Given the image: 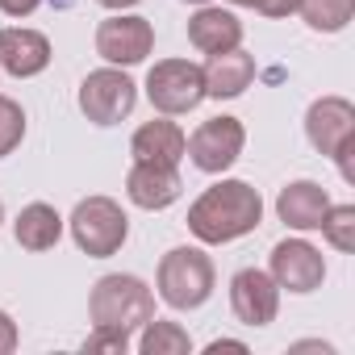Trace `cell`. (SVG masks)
<instances>
[{
	"mask_svg": "<svg viewBox=\"0 0 355 355\" xmlns=\"http://www.w3.org/2000/svg\"><path fill=\"white\" fill-rule=\"evenodd\" d=\"M263 222V197L247 180H218L189 205V230L205 247H222L255 234Z\"/></svg>",
	"mask_w": 355,
	"mask_h": 355,
	"instance_id": "cell-1",
	"label": "cell"
},
{
	"mask_svg": "<svg viewBox=\"0 0 355 355\" xmlns=\"http://www.w3.org/2000/svg\"><path fill=\"white\" fill-rule=\"evenodd\" d=\"M88 318H92V326L134 334L155 318V293L146 288V280H138L130 272H109L88 293Z\"/></svg>",
	"mask_w": 355,
	"mask_h": 355,
	"instance_id": "cell-2",
	"label": "cell"
},
{
	"mask_svg": "<svg viewBox=\"0 0 355 355\" xmlns=\"http://www.w3.org/2000/svg\"><path fill=\"white\" fill-rule=\"evenodd\" d=\"M214 259L201 247H171L155 272V288L167 309H201L214 297Z\"/></svg>",
	"mask_w": 355,
	"mask_h": 355,
	"instance_id": "cell-3",
	"label": "cell"
},
{
	"mask_svg": "<svg viewBox=\"0 0 355 355\" xmlns=\"http://www.w3.org/2000/svg\"><path fill=\"white\" fill-rule=\"evenodd\" d=\"M305 138H309V146L318 155L338 163V175L347 184H355V167H351V155H355V105L347 96H318L305 109Z\"/></svg>",
	"mask_w": 355,
	"mask_h": 355,
	"instance_id": "cell-4",
	"label": "cell"
},
{
	"mask_svg": "<svg viewBox=\"0 0 355 355\" xmlns=\"http://www.w3.org/2000/svg\"><path fill=\"white\" fill-rule=\"evenodd\" d=\"M67 230L76 239V247L88 255V259H109L125 247L130 239V218L125 209L113 201V197H84L71 218H67Z\"/></svg>",
	"mask_w": 355,
	"mask_h": 355,
	"instance_id": "cell-5",
	"label": "cell"
},
{
	"mask_svg": "<svg viewBox=\"0 0 355 355\" xmlns=\"http://www.w3.org/2000/svg\"><path fill=\"white\" fill-rule=\"evenodd\" d=\"M146 101H150L163 117L193 113V109L205 101L201 63H193V59H159V63L146 71Z\"/></svg>",
	"mask_w": 355,
	"mask_h": 355,
	"instance_id": "cell-6",
	"label": "cell"
},
{
	"mask_svg": "<svg viewBox=\"0 0 355 355\" xmlns=\"http://www.w3.org/2000/svg\"><path fill=\"white\" fill-rule=\"evenodd\" d=\"M80 113L92 121V125H117L134 113L138 105V84L125 76V67H101V71H88L84 84H80Z\"/></svg>",
	"mask_w": 355,
	"mask_h": 355,
	"instance_id": "cell-7",
	"label": "cell"
},
{
	"mask_svg": "<svg viewBox=\"0 0 355 355\" xmlns=\"http://www.w3.org/2000/svg\"><path fill=\"white\" fill-rule=\"evenodd\" d=\"M243 146H247V125H243L239 117L222 113V117L201 121V125L189 134L184 155L193 159V167H197V171H205V175H222L226 167H234V163H239Z\"/></svg>",
	"mask_w": 355,
	"mask_h": 355,
	"instance_id": "cell-8",
	"label": "cell"
},
{
	"mask_svg": "<svg viewBox=\"0 0 355 355\" xmlns=\"http://www.w3.org/2000/svg\"><path fill=\"white\" fill-rule=\"evenodd\" d=\"M155 51V26L138 13H109L96 26V55L109 67H134Z\"/></svg>",
	"mask_w": 355,
	"mask_h": 355,
	"instance_id": "cell-9",
	"label": "cell"
},
{
	"mask_svg": "<svg viewBox=\"0 0 355 355\" xmlns=\"http://www.w3.org/2000/svg\"><path fill=\"white\" fill-rule=\"evenodd\" d=\"M268 276L280 284V293L288 288V293L305 297V293H318V288H322V280H326V259H322V251H318L313 243H305V239H280V243L272 247V255H268Z\"/></svg>",
	"mask_w": 355,
	"mask_h": 355,
	"instance_id": "cell-10",
	"label": "cell"
},
{
	"mask_svg": "<svg viewBox=\"0 0 355 355\" xmlns=\"http://www.w3.org/2000/svg\"><path fill=\"white\" fill-rule=\"evenodd\" d=\"M230 309L243 326H272L280 313V284L263 268H243L230 276Z\"/></svg>",
	"mask_w": 355,
	"mask_h": 355,
	"instance_id": "cell-11",
	"label": "cell"
},
{
	"mask_svg": "<svg viewBox=\"0 0 355 355\" xmlns=\"http://www.w3.org/2000/svg\"><path fill=\"white\" fill-rule=\"evenodd\" d=\"M184 193V180H180V167L171 163H138L125 171V197L130 205L146 209V214H159V209H171Z\"/></svg>",
	"mask_w": 355,
	"mask_h": 355,
	"instance_id": "cell-12",
	"label": "cell"
},
{
	"mask_svg": "<svg viewBox=\"0 0 355 355\" xmlns=\"http://www.w3.org/2000/svg\"><path fill=\"white\" fill-rule=\"evenodd\" d=\"M55 51H51V38L38 34V30H26V26H9L0 30V67L17 80H34L51 67Z\"/></svg>",
	"mask_w": 355,
	"mask_h": 355,
	"instance_id": "cell-13",
	"label": "cell"
},
{
	"mask_svg": "<svg viewBox=\"0 0 355 355\" xmlns=\"http://www.w3.org/2000/svg\"><path fill=\"white\" fill-rule=\"evenodd\" d=\"M326 209H330V197H326V189L313 184V180H293V184H284L280 197H276V218H280L288 230H297V234L318 230L322 218H326Z\"/></svg>",
	"mask_w": 355,
	"mask_h": 355,
	"instance_id": "cell-14",
	"label": "cell"
},
{
	"mask_svg": "<svg viewBox=\"0 0 355 355\" xmlns=\"http://www.w3.org/2000/svg\"><path fill=\"white\" fill-rule=\"evenodd\" d=\"M189 42H193L201 55L234 51V46H243V21H239V13H230V9H222V5H201V9L189 17Z\"/></svg>",
	"mask_w": 355,
	"mask_h": 355,
	"instance_id": "cell-15",
	"label": "cell"
},
{
	"mask_svg": "<svg viewBox=\"0 0 355 355\" xmlns=\"http://www.w3.org/2000/svg\"><path fill=\"white\" fill-rule=\"evenodd\" d=\"M184 146H189V134L175 125L171 117H155V121H142L130 138V155L138 163H171L180 167L184 159Z\"/></svg>",
	"mask_w": 355,
	"mask_h": 355,
	"instance_id": "cell-16",
	"label": "cell"
},
{
	"mask_svg": "<svg viewBox=\"0 0 355 355\" xmlns=\"http://www.w3.org/2000/svg\"><path fill=\"white\" fill-rule=\"evenodd\" d=\"M201 76H205V96H214V101H234V96H243V92L251 88V80H255V59H251L243 46H234V51L209 55L205 67H201Z\"/></svg>",
	"mask_w": 355,
	"mask_h": 355,
	"instance_id": "cell-17",
	"label": "cell"
},
{
	"mask_svg": "<svg viewBox=\"0 0 355 355\" xmlns=\"http://www.w3.org/2000/svg\"><path fill=\"white\" fill-rule=\"evenodd\" d=\"M13 239H17V247H26V251H51V247L63 239V218H59V209L46 205V201H30V205L17 214V222H13Z\"/></svg>",
	"mask_w": 355,
	"mask_h": 355,
	"instance_id": "cell-18",
	"label": "cell"
},
{
	"mask_svg": "<svg viewBox=\"0 0 355 355\" xmlns=\"http://www.w3.org/2000/svg\"><path fill=\"white\" fill-rule=\"evenodd\" d=\"M297 17L313 34H343L355 17V0H297Z\"/></svg>",
	"mask_w": 355,
	"mask_h": 355,
	"instance_id": "cell-19",
	"label": "cell"
},
{
	"mask_svg": "<svg viewBox=\"0 0 355 355\" xmlns=\"http://www.w3.org/2000/svg\"><path fill=\"white\" fill-rule=\"evenodd\" d=\"M138 351L142 355H189L193 338L180 322H167V318H150L138 334Z\"/></svg>",
	"mask_w": 355,
	"mask_h": 355,
	"instance_id": "cell-20",
	"label": "cell"
},
{
	"mask_svg": "<svg viewBox=\"0 0 355 355\" xmlns=\"http://www.w3.org/2000/svg\"><path fill=\"white\" fill-rule=\"evenodd\" d=\"M318 230L326 234V243L334 251H343V255L355 251V205H330Z\"/></svg>",
	"mask_w": 355,
	"mask_h": 355,
	"instance_id": "cell-21",
	"label": "cell"
},
{
	"mask_svg": "<svg viewBox=\"0 0 355 355\" xmlns=\"http://www.w3.org/2000/svg\"><path fill=\"white\" fill-rule=\"evenodd\" d=\"M26 138V109L13 96H0V159H9Z\"/></svg>",
	"mask_w": 355,
	"mask_h": 355,
	"instance_id": "cell-22",
	"label": "cell"
},
{
	"mask_svg": "<svg viewBox=\"0 0 355 355\" xmlns=\"http://www.w3.org/2000/svg\"><path fill=\"white\" fill-rule=\"evenodd\" d=\"M84 351H113V355H125V351H130V334H125V330L92 326V334L84 338Z\"/></svg>",
	"mask_w": 355,
	"mask_h": 355,
	"instance_id": "cell-23",
	"label": "cell"
},
{
	"mask_svg": "<svg viewBox=\"0 0 355 355\" xmlns=\"http://www.w3.org/2000/svg\"><path fill=\"white\" fill-rule=\"evenodd\" d=\"M17 343H21V334H17V322L0 309V355H13L17 351Z\"/></svg>",
	"mask_w": 355,
	"mask_h": 355,
	"instance_id": "cell-24",
	"label": "cell"
},
{
	"mask_svg": "<svg viewBox=\"0 0 355 355\" xmlns=\"http://www.w3.org/2000/svg\"><path fill=\"white\" fill-rule=\"evenodd\" d=\"M263 17H293L297 13V0H259L255 5Z\"/></svg>",
	"mask_w": 355,
	"mask_h": 355,
	"instance_id": "cell-25",
	"label": "cell"
},
{
	"mask_svg": "<svg viewBox=\"0 0 355 355\" xmlns=\"http://www.w3.org/2000/svg\"><path fill=\"white\" fill-rule=\"evenodd\" d=\"M38 5H42V0H0V13H5V17H30Z\"/></svg>",
	"mask_w": 355,
	"mask_h": 355,
	"instance_id": "cell-26",
	"label": "cell"
},
{
	"mask_svg": "<svg viewBox=\"0 0 355 355\" xmlns=\"http://www.w3.org/2000/svg\"><path fill=\"white\" fill-rule=\"evenodd\" d=\"M205 351H209V355H218V351H247V343H239V338H214Z\"/></svg>",
	"mask_w": 355,
	"mask_h": 355,
	"instance_id": "cell-27",
	"label": "cell"
},
{
	"mask_svg": "<svg viewBox=\"0 0 355 355\" xmlns=\"http://www.w3.org/2000/svg\"><path fill=\"white\" fill-rule=\"evenodd\" d=\"M101 9H109V13H125V9H134V5H142V0H96Z\"/></svg>",
	"mask_w": 355,
	"mask_h": 355,
	"instance_id": "cell-28",
	"label": "cell"
},
{
	"mask_svg": "<svg viewBox=\"0 0 355 355\" xmlns=\"http://www.w3.org/2000/svg\"><path fill=\"white\" fill-rule=\"evenodd\" d=\"M230 5H247V9H255V5H259V0H230Z\"/></svg>",
	"mask_w": 355,
	"mask_h": 355,
	"instance_id": "cell-29",
	"label": "cell"
},
{
	"mask_svg": "<svg viewBox=\"0 0 355 355\" xmlns=\"http://www.w3.org/2000/svg\"><path fill=\"white\" fill-rule=\"evenodd\" d=\"M189 5H209V0H189Z\"/></svg>",
	"mask_w": 355,
	"mask_h": 355,
	"instance_id": "cell-30",
	"label": "cell"
},
{
	"mask_svg": "<svg viewBox=\"0 0 355 355\" xmlns=\"http://www.w3.org/2000/svg\"><path fill=\"white\" fill-rule=\"evenodd\" d=\"M0 222H5V201H0Z\"/></svg>",
	"mask_w": 355,
	"mask_h": 355,
	"instance_id": "cell-31",
	"label": "cell"
}]
</instances>
